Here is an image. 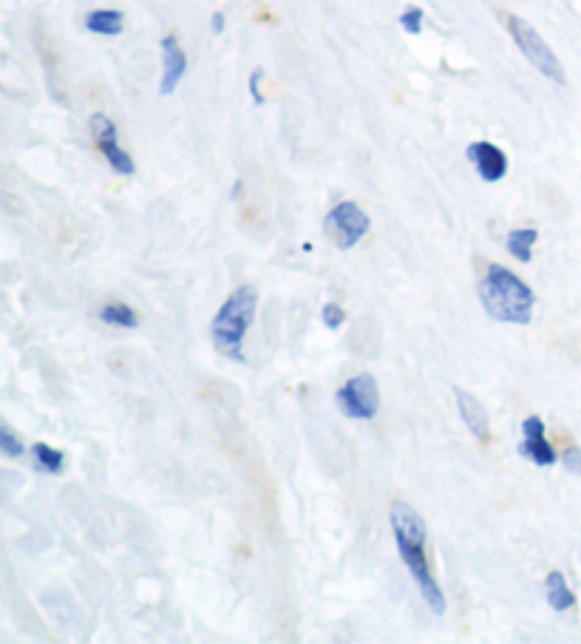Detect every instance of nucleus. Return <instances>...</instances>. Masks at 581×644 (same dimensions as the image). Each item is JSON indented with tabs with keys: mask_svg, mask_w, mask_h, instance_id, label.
I'll list each match as a JSON object with an SVG mask.
<instances>
[{
	"mask_svg": "<svg viewBox=\"0 0 581 644\" xmlns=\"http://www.w3.org/2000/svg\"><path fill=\"white\" fill-rule=\"evenodd\" d=\"M159 54H162V74H159V95L171 97L182 86L187 74V54L182 49L180 37L165 35L159 40Z\"/></svg>",
	"mask_w": 581,
	"mask_h": 644,
	"instance_id": "nucleus-10",
	"label": "nucleus"
},
{
	"mask_svg": "<svg viewBox=\"0 0 581 644\" xmlns=\"http://www.w3.org/2000/svg\"><path fill=\"white\" fill-rule=\"evenodd\" d=\"M86 29L100 37H120L125 32V12H120V9H94L86 15Z\"/></svg>",
	"mask_w": 581,
	"mask_h": 644,
	"instance_id": "nucleus-13",
	"label": "nucleus"
},
{
	"mask_svg": "<svg viewBox=\"0 0 581 644\" xmlns=\"http://www.w3.org/2000/svg\"><path fill=\"white\" fill-rule=\"evenodd\" d=\"M545 602L556 614L576 608L573 587H570V582H567V577L561 571H551L545 577Z\"/></svg>",
	"mask_w": 581,
	"mask_h": 644,
	"instance_id": "nucleus-12",
	"label": "nucleus"
},
{
	"mask_svg": "<svg viewBox=\"0 0 581 644\" xmlns=\"http://www.w3.org/2000/svg\"><path fill=\"white\" fill-rule=\"evenodd\" d=\"M32 457H35V466L40 471H49V474H63L65 455L49 443H35L32 446Z\"/></svg>",
	"mask_w": 581,
	"mask_h": 644,
	"instance_id": "nucleus-16",
	"label": "nucleus"
},
{
	"mask_svg": "<svg viewBox=\"0 0 581 644\" xmlns=\"http://www.w3.org/2000/svg\"><path fill=\"white\" fill-rule=\"evenodd\" d=\"M539 242L536 227H514V231L505 236V250L510 253V259H517L519 264H531L533 261V245Z\"/></svg>",
	"mask_w": 581,
	"mask_h": 644,
	"instance_id": "nucleus-14",
	"label": "nucleus"
},
{
	"mask_svg": "<svg viewBox=\"0 0 581 644\" xmlns=\"http://www.w3.org/2000/svg\"><path fill=\"white\" fill-rule=\"evenodd\" d=\"M519 455L528 457L539 469H551L559 463V455L553 449V443L545 435V420L539 414H528L522 420V443H519Z\"/></svg>",
	"mask_w": 581,
	"mask_h": 644,
	"instance_id": "nucleus-8",
	"label": "nucleus"
},
{
	"mask_svg": "<svg viewBox=\"0 0 581 644\" xmlns=\"http://www.w3.org/2000/svg\"><path fill=\"white\" fill-rule=\"evenodd\" d=\"M256 310H259V290L245 284L227 296L219 312L210 321V340L213 349L227 361L245 363V338L250 333L252 321H256Z\"/></svg>",
	"mask_w": 581,
	"mask_h": 644,
	"instance_id": "nucleus-3",
	"label": "nucleus"
},
{
	"mask_svg": "<svg viewBox=\"0 0 581 644\" xmlns=\"http://www.w3.org/2000/svg\"><path fill=\"white\" fill-rule=\"evenodd\" d=\"M454 400H457V412L462 418V423L468 426V432L477 437L480 443L491 441V418L489 409L482 406V400L477 395H471L462 386H454Z\"/></svg>",
	"mask_w": 581,
	"mask_h": 644,
	"instance_id": "nucleus-11",
	"label": "nucleus"
},
{
	"mask_svg": "<svg viewBox=\"0 0 581 644\" xmlns=\"http://www.w3.org/2000/svg\"><path fill=\"white\" fill-rule=\"evenodd\" d=\"M466 157L471 162V168L477 171L482 182H489V185H496V182H503L508 176L510 160L508 153L503 151L499 146L489 143V139H477L471 146L466 148Z\"/></svg>",
	"mask_w": 581,
	"mask_h": 644,
	"instance_id": "nucleus-9",
	"label": "nucleus"
},
{
	"mask_svg": "<svg viewBox=\"0 0 581 644\" xmlns=\"http://www.w3.org/2000/svg\"><path fill=\"white\" fill-rule=\"evenodd\" d=\"M423 26H425V9L423 7L409 3V7L403 9V12H400V29L406 32V35H411V37L423 35Z\"/></svg>",
	"mask_w": 581,
	"mask_h": 644,
	"instance_id": "nucleus-17",
	"label": "nucleus"
},
{
	"mask_svg": "<svg viewBox=\"0 0 581 644\" xmlns=\"http://www.w3.org/2000/svg\"><path fill=\"white\" fill-rule=\"evenodd\" d=\"M388 520H392V534H395L397 554H400L406 571L411 573L415 585L420 587L425 605H429L434 614H445V594L440 587L437 577L431 571L429 562V550H425V543H429V534H425V522L423 517L417 515V508L403 503V499H395L392 503V511H388Z\"/></svg>",
	"mask_w": 581,
	"mask_h": 644,
	"instance_id": "nucleus-1",
	"label": "nucleus"
},
{
	"mask_svg": "<svg viewBox=\"0 0 581 644\" xmlns=\"http://www.w3.org/2000/svg\"><path fill=\"white\" fill-rule=\"evenodd\" d=\"M88 128H91V137L94 143H97V148H100L102 160L108 162V168H111L116 176L137 174V162H134V157L120 146V131H116L111 116L97 111V114H91V120H88Z\"/></svg>",
	"mask_w": 581,
	"mask_h": 644,
	"instance_id": "nucleus-7",
	"label": "nucleus"
},
{
	"mask_svg": "<svg viewBox=\"0 0 581 644\" xmlns=\"http://www.w3.org/2000/svg\"><path fill=\"white\" fill-rule=\"evenodd\" d=\"M505 26H508V35L510 40H514V46L522 51V58L528 60L545 81L556 83V86H565V65H561L559 54L551 49V44H547L545 37L533 29V23L524 21V17L519 15H505Z\"/></svg>",
	"mask_w": 581,
	"mask_h": 644,
	"instance_id": "nucleus-4",
	"label": "nucleus"
},
{
	"mask_svg": "<svg viewBox=\"0 0 581 644\" xmlns=\"http://www.w3.org/2000/svg\"><path fill=\"white\" fill-rule=\"evenodd\" d=\"M321 321H323V326H326V330H332V333H335V330H341V326L346 324L344 307L335 305V301H330V305H323Z\"/></svg>",
	"mask_w": 581,
	"mask_h": 644,
	"instance_id": "nucleus-19",
	"label": "nucleus"
},
{
	"mask_svg": "<svg viewBox=\"0 0 581 644\" xmlns=\"http://www.w3.org/2000/svg\"><path fill=\"white\" fill-rule=\"evenodd\" d=\"M480 301L494 321L503 324L524 326L533 321V307H536V296H533L531 284L522 282L514 270L503 268V264H489L485 275L480 278Z\"/></svg>",
	"mask_w": 581,
	"mask_h": 644,
	"instance_id": "nucleus-2",
	"label": "nucleus"
},
{
	"mask_svg": "<svg viewBox=\"0 0 581 644\" xmlns=\"http://www.w3.org/2000/svg\"><path fill=\"white\" fill-rule=\"evenodd\" d=\"M337 409L349 420H372L381 412V389L374 375L363 372V375L349 377L341 389L335 392Z\"/></svg>",
	"mask_w": 581,
	"mask_h": 644,
	"instance_id": "nucleus-6",
	"label": "nucleus"
},
{
	"mask_svg": "<svg viewBox=\"0 0 581 644\" xmlns=\"http://www.w3.org/2000/svg\"><path fill=\"white\" fill-rule=\"evenodd\" d=\"M561 463H565V469L570 471V474H579L581 478V449L579 446H570V449L561 455Z\"/></svg>",
	"mask_w": 581,
	"mask_h": 644,
	"instance_id": "nucleus-21",
	"label": "nucleus"
},
{
	"mask_svg": "<svg viewBox=\"0 0 581 644\" xmlns=\"http://www.w3.org/2000/svg\"><path fill=\"white\" fill-rule=\"evenodd\" d=\"M100 321L108 326H123V330H137L139 315L137 310L125 301H114V305H106L100 310Z\"/></svg>",
	"mask_w": 581,
	"mask_h": 644,
	"instance_id": "nucleus-15",
	"label": "nucleus"
},
{
	"mask_svg": "<svg viewBox=\"0 0 581 644\" xmlns=\"http://www.w3.org/2000/svg\"><path fill=\"white\" fill-rule=\"evenodd\" d=\"M224 26H227V17H224V12H213V17H210V29H213V35H222Z\"/></svg>",
	"mask_w": 581,
	"mask_h": 644,
	"instance_id": "nucleus-22",
	"label": "nucleus"
},
{
	"mask_svg": "<svg viewBox=\"0 0 581 644\" xmlns=\"http://www.w3.org/2000/svg\"><path fill=\"white\" fill-rule=\"evenodd\" d=\"M261 81H264V69H252L247 88H250V97H252V102H256V106H264V102H267L264 91H261Z\"/></svg>",
	"mask_w": 581,
	"mask_h": 644,
	"instance_id": "nucleus-20",
	"label": "nucleus"
},
{
	"mask_svg": "<svg viewBox=\"0 0 581 644\" xmlns=\"http://www.w3.org/2000/svg\"><path fill=\"white\" fill-rule=\"evenodd\" d=\"M372 227V219L358 202L353 199H344V202H337L335 208L323 216V233H326V239L337 247V250H353L363 236Z\"/></svg>",
	"mask_w": 581,
	"mask_h": 644,
	"instance_id": "nucleus-5",
	"label": "nucleus"
},
{
	"mask_svg": "<svg viewBox=\"0 0 581 644\" xmlns=\"http://www.w3.org/2000/svg\"><path fill=\"white\" fill-rule=\"evenodd\" d=\"M0 451L12 460L26 455V443H23V437H17V432L9 423H0Z\"/></svg>",
	"mask_w": 581,
	"mask_h": 644,
	"instance_id": "nucleus-18",
	"label": "nucleus"
}]
</instances>
